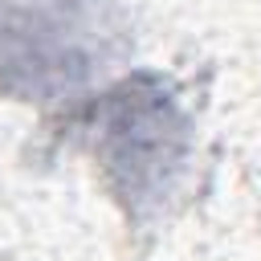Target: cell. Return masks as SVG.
<instances>
[{
	"label": "cell",
	"instance_id": "cell-1",
	"mask_svg": "<svg viewBox=\"0 0 261 261\" xmlns=\"http://www.w3.org/2000/svg\"><path fill=\"white\" fill-rule=\"evenodd\" d=\"M98 139L106 167L130 200H159L184 163V122L163 90H139L126 82L102 102Z\"/></svg>",
	"mask_w": 261,
	"mask_h": 261
}]
</instances>
